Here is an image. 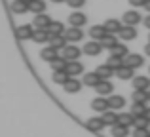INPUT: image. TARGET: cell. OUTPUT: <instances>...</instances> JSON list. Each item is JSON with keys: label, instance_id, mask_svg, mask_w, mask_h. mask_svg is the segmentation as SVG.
<instances>
[{"label": "cell", "instance_id": "1", "mask_svg": "<svg viewBox=\"0 0 150 137\" xmlns=\"http://www.w3.org/2000/svg\"><path fill=\"white\" fill-rule=\"evenodd\" d=\"M65 38L70 44H76V42H80L82 38H84V31L78 29V27H70V29L65 31Z\"/></svg>", "mask_w": 150, "mask_h": 137}, {"label": "cell", "instance_id": "2", "mask_svg": "<svg viewBox=\"0 0 150 137\" xmlns=\"http://www.w3.org/2000/svg\"><path fill=\"white\" fill-rule=\"evenodd\" d=\"M101 52H103V44H101L99 40H89L88 44L84 46V53H86V55H89V57L99 55Z\"/></svg>", "mask_w": 150, "mask_h": 137}, {"label": "cell", "instance_id": "3", "mask_svg": "<svg viewBox=\"0 0 150 137\" xmlns=\"http://www.w3.org/2000/svg\"><path fill=\"white\" fill-rule=\"evenodd\" d=\"M80 53H82V50L78 48V46H65V48H63V57H65L67 61H78Z\"/></svg>", "mask_w": 150, "mask_h": 137}, {"label": "cell", "instance_id": "4", "mask_svg": "<svg viewBox=\"0 0 150 137\" xmlns=\"http://www.w3.org/2000/svg\"><path fill=\"white\" fill-rule=\"evenodd\" d=\"M124 63L127 65V67H131V69H139V67H143L144 57L139 55V53H129V55L124 59Z\"/></svg>", "mask_w": 150, "mask_h": 137}, {"label": "cell", "instance_id": "5", "mask_svg": "<svg viewBox=\"0 0 150 137\" xmlns=\"http://www.w3.org/2000/svg\"><path fill=\"white\" fill-rule=\"evenodd\" d=\"M124 23L125 25H131V27H137L141 23V13L137 10H129L124 13Z\"/></svg>", "mask_w": 150, "mask_h": 137}, {"label": "cell", "instance_id": "6", "mask_svg": "<svg viewBox=\"0 0 150 137\" xmlns=\"http://www.w3.org/2000/svg\"><path fill=\"white\" fill-rule=\"evenodd\" d=\"M33 33H34V27L30 25H21L15 29V36L19 38V40H29V38H33Z\"/></svg>", "mask_w": 150, "mask_h": 137}, {"label": "cell", "instance_id": "7", "mask_svg": "<svg viewBox=\"0 0 150 137\" xmlns=\"http://www.w3.org/2000/svg\"><path fill=\"white\" fill-rule=\"evenodd\" d=\"M91 109L93 111H97V112H106L108 111V99L106 97H103V95H99V97H95V99L91 101Z\"/></svg>", "mask_w": 150, "mask_h": 137}, {"label": "cell", "instance_id": "8", "mask_svg": "<svg viewBox=\"0 0 150 137\" xmlns=\"http://www.w3.org/2000/svg\"><path fill=\"white\" fill-rule=\"evenodd\" d=\"M69 23H70V27L82 29V27L86 25V15L82 13V11H72V13L69 15Z\"/></svg>", "mask_w": 150, "mask_h": 137}, {"label": "cell", "instance_id": "9", "mask_svg": "<svg viewBox=\"0 0 150 137\" xmlns=\"http://www.w3.org/2000/svg\"><path fill=\"white\" fill-rule=\"evenodd\" d=\"M95 92L99 93V95L105 97V95H110V93L114 92V86H112V82H110V80H101L99 84L95 86Z\"/></svg>", "mask_w": 150, "mask_h": 137}, {"label": "cell", "instance_id": "10", "mask_svg": "<svg viewBox=\"0 0 150 137\" xmlns=\"http://www.w3.org/2000/svg\"><path fill=\"white\" fill-rule=\"evenodd\" d=\"M118 34L122 36V40L129 42V40H135V38H137V29H135V27H131V25H124Z\"/></svg>", "mask_w": 150, "mask_h": 137}, {"label": "cell", "instance_id": "11", "mask_svg": "<svg viewBox=\"0 0 150 137\" xmlns=\"http://www.w3.org/2000/svg\"><path fill=\"white\" fill-rule=\"evenodd\" d=\"M106 29H105V25H93L91 29H89V36H91V40H103V38L106 36Z\"/></svg>", "mask_w": 150, "mask_h": 137}, {"label": "cell", "instance_id": "12", "mask_svg": "<svg viewBox=\"0 0 150 137\" xmlns=\"http://www.w3.org/2000/svg\"><path fill=\"white\" fill-rule=\"evenodd\" d=\"M101 118H103V122H105V126H110V128H112V126H116V124H118V118H120V114H116L112 109H108L106 112H103Z\"/></svg>", "mask_w": 150, "mask_h": 137}, {"label": "cell", "instance_id": "13", "mask_svg": "<svg viewBox=\"0 0 150 137\" xmlns=\"http://www.w3.org/2000/svg\"><path fill=\"white\" fill-rule=\"evenodd\" d=\"M67 72H69L72 78H76L78 74L84 72V65H82L80 61H69V65H67Z\"/></svg>", "mask_w": 150, "mask_h": 137}, {"label": "cell", "instance_id": "14", "mask_svg": "<svg viewBox=\"0 0 150 137\" xmlns=\"http://www.w3.org/2000/svg\"><path fill=\"white\" fill-rule=\"evenodd\" d=\"M108 107L112 111H120L122 107H125V97L124 95H110L108 97Z\"/></svg>", "mask_w": 150, "mask_h": 137}, {"label": "cell", "instance_id": "15", "mask_svg": "<svg viewBox=\"0 0 150 137\" xmlns=\"http://www.w3.org/2000/svg\"><path fill=\"white\" fill-rule=\"evenodd\" d=\"M133 88H135V89H143V92H148L150 78L148 76H135V78H133Z\"/></svg>", "mask_w": 150, "mask_h": 137}, {"label": "cell", "instance_id": "16", "mask_svg": "<svg viewBox=\"0 0 150 137\" xmlns=\"http://www.w3.org/2000/svg\"><path fill=\"white\" fill-rule=\"evenodd\" d=\"M50 46L55 50H63L65 46H69V42H67L65 34H57V36H50Z\"/></svg>", "mask_w": 150, "mask_h": 137}, {"label": "cell", "instance_id": "17", "mask_svg": "<svg viewBox=\"0 0 150 137\" xmlns=\"http://www.w3.org/2000/svg\"><path fill=\"white\" fill-rule=\"evenodd\" d=\"M101 80H103V78H101L97 72H86V74H84V80H82V84L89 86V88H95V86L99 84Z\"/></svg>", "mask_w": 150, "mask_h": 137}, {"label": "cell", "instance_id": "18", "mask_svg": "<svg viewBox=\"0 0 150 137\" xmlns=\"http://www.w3.org/2000/svg\"><path fill=\"white\" fill-rule=\"evenodd\" d=\"M86 126L91 131H101L103 128H105V122H103V118H99V116H91V118L86 122Z\"/></svg>", "mask_w": 150, "mask_h": 137}, {"label": "cell", "instance_id": "19", "mask_svg": "<svg viewBox=\"0 0 150 137\" xmlns=\"http://www.w3.org/2000/svg\"><path fill=\"white\" fill-rule=\"evenodd\" d=\"M122 27H124V25H122L118 19H106V21H105V29H106V33H110V34L120 33Z\"/></svg>", "mask_w": 150, "mask_h": 137}, {"label": "cell", "instance_id": "20", "mask_svg": "<svg viewBox=\"0 0 150 137\" xmlns=\"http://www.w3.org/2000/svg\"><path fill=\"white\" fill-rule=\"evenodd\" d=\"M50 23H51L50 15H46V13H38L36 17H34V29H48Z\"/></svg>", "mask_w": 150, "mask_h": 137}, {"label": "cell", "instance_id": "21", "mask_svg": "<svg viewBox=\"0 0 150 137\" xmlns=\"http://www.w3.org/2000/svg\"><path fill=\"white\" fill-rule=\"evenodd\" d=\"M65 25H63L61 21H51L50 27H48V33L50 36H57V34H65Z\"/></svg>", "mask_w": 150, "mask_h": 137}, {"label": "cell", "instance_id": "22", "mask_svg": "<svg viewBox=\"0 0 150 137\" xmlns=\"http://www.w3.org/2000/svg\"><path fill=\"white\" fill-rule=\"evenodd\" d=\"M133 70H135V69H131V67H127V65H124V67H120V69L116 70V76L120 78V80H131V78H135Z\"/></svg>", "mask_w": 150, "mask_h": 137}, {"label": "cell", "instance_id": "23", "mask_svg": "<svg viewBox=\"0 0 150 137\" xmlns=\"http://www.w3.org/2000/svg\"><path fill=\"white\" fill-rule=\"evenodd\" d=\"M97 74H99V76L103 78V80H108L110 76H114V74H116V70H114L112 67H108V65H99V67H97V70H95Z\"/></svg>", "mask_w": 150, "mask_h": 137}, {"label": "cell", "instance_id": "24", "mask_svg": "<svg viewBox=\"0 0 150 137\" xmlns=\"http://www.w3.org/2000/svg\"><path fill=\"white\" fill-rule=\"evenodd\" d=\"M63 88H65V92H67V93H78V92L82 89V82H80V80H76V78H70V80L67 82Z\"/></svg>", "mask_w": 150, "mask_h": 137}, {"label": "cell", "instance_id": "25", "mask_svg": "<svg viewBox=\"0 0 150 137\" xmlns=\"http://www.w3.org/2000/svg\"><path fill=\"white\" fill-rule=\"evenodd\" d=\"M33 40H34V42H38V44H44L46 40H50V33H48V29H34V33H33Z\"/></svg>", "mask_w": 150, "mask_h": 137}, {"label": "cell", "instance_id": "26", "mask_svg": "<svg viewBox=\"0 0 150 137\" xmlns=\"http://www.w3.org/2000/svg\"><path fill=\"white\" fill-rule=\"evenodd\" d=\"M40 57H42L44 61H48V63H51V61H53L55 57H59V55H57V50H55V48H51V46H46V48L40 52Z\"/></svg>", "mask_w": 150, "mask_h": 137}, {"label": "cell", "instance_id": "27", "mask_svg": "<svg viewBox=\"0 0 150 137\" xmlns=\"http://www.w3.org/2000/svg\"><path fill=\"white\" fill-rule=\"evenodd\" d=\"M70 78H72V76H70V74L67 72V70H59V72H53V76H51V80H53L55 84H61V86H65L67 82L70 80Z\"/></svg>", "mask_w": 150, "mask_h": 137}, {"label": "cell", "instance_id": "28", "mask_svg": "<svg viewBox=\"0 0 150 137\" xmlns=\"http://www.w3.org/2000/svg\"><path fill=\"white\" fill-rule=\"evenodd\" d=\"M29 10L33 11V13H46V0H33V2L29 4Z\"/></svg>", "mask_w": 150, "mask_h": 137}, {"label": "cell", "instance_id": "29", "mask_svg": "<svg viewBox=\"0 0 150 137\" xmlns=\"http://www.w3.org/2000/svg\"><path fill=\"white\" fill-rule=\"evenodd\" d=\"M11 11L13 13H25V11H29V4L25 0H13L11 2Z\"/></svg>", "mask_w": 150, "mask_h": 137}, {"label": "cell", "instance_id": "30", "mask_svg": "<svg viewBox=\"0 0 150 137\" xmlns=\"http://www.w3.org/2000/svg\"><path fill=\"white\" fill-rule=\"evenodd\" d=\"M51 69H53V72H59V70H67V65H69V61L65 59V57H55L53 61H51Z\"/></svg>", "mask_w": 150, "mask_h": 137}, {"label": "cell", "instance_id": "31", "mask_svg": "<svg viewBox=\"0 0 150 137\" xmlns=\"http://www.w3.org/2000/svg\"><path fill=\"white\" fill-rule=\"evenodd\" d=\"M110 53H112V55H116V57H122V59H125V57L129 55V52H127V46L120 44V42H118V44L114 46L112 50H110Z\"/></svg>", "mask_w": 150, "mask_h": 137}, {"label": "cell", "instance_id": "32", "mask_svg": "<svg viewBox=\"0 0 150 137\" xmlns=\"http://www.w3.org/2000/svg\"><path fill=\"white\" fill-rule=\"evenodd\" d=\"M110 133H112V137H127L129 135V128L122 126V124H116V126H112Z\"/></svg>", "mask_w": 150, "mask_h": 137}, {"label": "cell", "instance_id": "33", "mask_svg": "<svg viewBox=\"0 0 150 137\" xmlns=\"http://www.w3.org/2000/svg\"><path fill=\"white\" fill-rule=\"evenodd\" d=\"M131 99H133V103H144V105H146V101H148V92L135 89V92L131 93Z\"/></svg>", "mask_w": 150, "mask_h": 137}, {"label": "cell", "instance_id": "34", "mask_svg": "<svg viewBox=\"0 0 150 137\" xmlns=\"http://www.w3.org/2000/svg\"><path fill=\"white\" fill-rule=\"evenodd\" d=\"M146 111H148V109H146V105H144V103H133V107H131V111H129V112L137 118V116H146Z\"/></svg>", "mask_w": 150, "mask_h": 137}, {"label": "cell", "instance_id": "35", "mask_svg": "<svg viewBox=\"0 0 150 137\" xmlns=\"http://www.w3.org/2000/svg\"><path fill=\"white\" fill-rule=\"evenodd\" d=\"M133 122H135V116L131 114V112H122L120 118H118V124H122V126H133Z\"/></svg>", "mask_w": 150, "mask_h": 137}, {"label": "cell", "instance_id": "36", "mask_svg": "<svg viewBox=\"0 0 150 137\" xmlns=\"http://www.w3.org/2000/svg\"><path fill=\"white\" fill-rule=\"evenodd\" d=\"M101 44H103V48H108V50H112L114 46L118 44V40H116V36H114V34H110V33H108V34H106V36L101 40Z\"/></svg>", "mask_w": 150, "mask_h": 137}, {"label": "cell", "instance_id": "37", "mask_svg": "<svg viewBox=\"0 0 150 137\" xmlns=\"http://www.w3.org/2000/svg\"><path fill=\"white\" fill-rule=\"evenodd\" d=\"M106 65H108V67H112L114 70H118L120 67H124V59H122V57H116V55H110L108 57V61H106Z\"/></svg>", "mask_w": 150, "mask_h": 137}, {"label": "cell", "instance_id": "38", "mask_svg": "<svg viewBox=\"0 0 150 137\" xmlns=\"http://www.w3.org/2000/svg\"><path fill=\"white\" fill-rule=\"evenodd\" d=\"M148 124H150V120L146 116H137L135 122H133V126L135 128H148Z\"/></svg>", "mask_w": 150, "mask_h": 137}, {"label": "cell", "instance_id": "39", "mask_svg": "<svg viewBox=\"0 0 150 137\" xmlns=\"http://www.w3.org/2000/svg\"><path fill=\"white\" fill-rule=\"evenodd\" d=\"M133 137H150L148 128H135V131H133Z\"/></svg>", "mask_w": 150, "mask_h": 137}, {"label": "cell", "instance_id": "40", "mask_svg": "<svg viewBox=\"0 0 150 137\" xmlns=\"http://www.w3.org/2000/svg\"><path fill=\"white\" fill-rule=\"evenodd\" d=\"M67 4L70 8H74V10H78V8H82L86 4V0H67Z\"/></svg>", "mask_w": 150, "mask_h": 137}, {"label": "cell", "instance_id": "41", "mask_svg": "<svg viewBox=\"0 0 150 137\" xmlns=\"http://www.w3.org/2000/svg\"><path fill=\"white\" fill-rule=\"evenodd\" d=\"M129 4H131L133 8H144L146 0H129Z\"/></svg>", "mask_w": 150, "mask_h": 137}, {"label": "cell", "instance_id": "42", "mask_svg": "<svg viewBox=\"0 0 150 137\" xmlns=\"http://www.w3.org/2000/svg\"><path fill=\"white\" fill-rule=\"evenodd\" d=\"M144 27L150 31V15H146V17H144Z\"/></svg>", "mask_w": 150, "mask_h": 137}, {"label": "cell", "instance_id": "43", "mask_svg": "<svg viewBox=\"0 0 150 137\" xmlns=\"http://www.w3.org/2000/svg\"><path fill=\"white\" fill-rule=\"evenodd\" d=\"M144 52H146V55H150V42H148V46H144Z\"/></svg>", "mask_w": 150, "mask_h": 137}, {"label": "cell", "instance_id": "44", "mask_svg": "<svg viewBox=\"0 0 150 137\" xmlns=\"http://www.w3.org/2000/svg\"><path fill=\"white\" fill-rule=\"evenodd\" d=\"M144 8H146V11L150 13V0H146V4H144Z\"/></svg>", "mask_w": 150, "mask_h": 137}, {"label": "cell", "instance_id": "45", "mask_svg": "<svg viewBox=\"0 0 150 137\" xmlns=\"http://www.w3.org/2000/svg\"><path fill=\"white\" fill-rule=\"evenodd\" d=\"M51 2H55V4H61V2H67V0H51Z\"/></svg>", "mask_w": 150, "mask_h": 137}, {"label": "cell", "instance_id": "46", "mask_svg": "<svg viewBox=\"0 0 150 137\" xmlns=\"http://www.w3.org/2000/svg\"><path fill=\"white\" fill-rule=\"evenodd\" d=\"M146 118L150 120V109H148V111H146Z\"/></svg>", "mask_w": 150, "mask_h": 137}, {"label": "cell", "instance_id": "47", "mask_svg": "<svg viewBox=\"0 0 150 137\" xmlns=\"http://www.w3.org/2000/svg\"><path fill=\"white\" fill-rule=\"evenodd\" d=\"M25 2H27V4H30V2H33V0H25Z\"/></svg>", "mask_w": 150, "mask_h": 137}, {"label": "cell", "instance_id": "48", "mask_svg": "<svg viewBox=\"0 0 150 137\" xmlns=\"http://www.w3.org/2000/svg\"><path fill=\"white\" fill-rule=\"evenodd\" d=\"M148 101H150V92H148Z\"/></svg>", "mask_w": 150, "mask_h": 137}, {"label": "cell", "instance_id": "49", "mask_svg": "<svg viewBox=\"0 0 150 137\" xmlns=\"http://www.w3.org/2000/svg\"><path fill=\"white\" fill-rule=\"evenodd\" d=\"M148 42H150V34H148Z\"/></svg>", "mask_w": 150, "mask_h": 137}]
</instances>
